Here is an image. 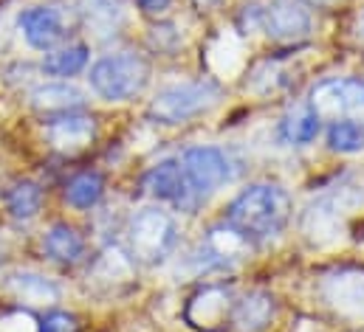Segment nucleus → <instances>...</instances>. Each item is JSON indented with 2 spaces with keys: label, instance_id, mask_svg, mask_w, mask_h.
<instances>
[{
  "label": "nucleus",
  "instance_id": "9b49d317",
  "mask_svg": "<svg viewBox=\"0 0 364 332\" xmlns=\"http://www.w3.org/2000/svg\"><path fill=\"white\" fill-rule=\"evenodd\" d=\"M48 138L57 150H82L93 141V118L82 113H63L60 118H54L48 124Z\"/></svg>",
  "mask_w": 364,
  "mask_h": 332
},
{
  "label": "nucleus",
  "instance_id": "f3484780",
  "mask_svg": "<svg viewBox=\"0 0 364 332\" xmlns=\"http://www.w3.org/2000/svg\"><path fill=\"white\" fill-rule=\"evenodd\" d=\"M226 307H229V296L223 290H218V287H206L203 293H198L192 299L186 316H189V321L195 327H212V324H218L223 319Z\"/></svg>",
  "mask_w": 364,
  "mask_h": 332
},
{
  "label": "nucleus",
  "instance_id": "dca6fc26",
  "mask_svg": "<svg viewBox=\"0 0 364 332\" xmlns=\"http://www.w3.org/2000/svg\"><path fill=\"white\" fill-rule=\"evenodd\" d=\"M43 248H46V253H48L54 262L74 265V262L82 256L85 243H82V237H80L77 228H71V226H54V228L46 234Z\"/></svg>",
  "mask_w": 364,
  "mask_h": 332
},
{
  "label": "nucleus",
  "instance_id": "20e7f679",
  "mask_svg": "<svg viewBox=\"0 0 364 332\" xmlns=\"http://www.w3.org/2000/svg\"><path fill=\"white\" fill-rule=\"evenodd\" d=\"M130 245L141 262H161L176 245V223L161 209H141L130 223Z\"/></svg>",
  "mask_w": 364,
  "mask_h": 332
},
{
  "label": "nucleus",
  "instance_id": "6e6552de",
  "mask_svg": "<svg viewBox=\"0 0 364 332\" xmlns=\"http://www.w3.org/2000/svg\"><path fill=\"white\" fill-rule=\"evenodd\" d=\"M325 299L339 316L364 321V273L362 270L331 273L325 279Z\"/></svg>",
  "mask_w": 364,
  "mask_h": 332
},
{
  "label": "nucleus",
  "instance_id": "5701e85b",
  "mask_svg": "<svg viewBox=\"0 0 364 332\" xmlns=\"http://www.w3.org/2000/svg\"><path fill=\"white\" fill-rule=\"evenodd\" d=\"M88 26L107 31L110 26H116V14H119V0H82Z\"/></svg>",
  "mask_w": 364,
  "mask_h": 332
},
{
  "label": "nucleus",
  "instance_id": "f8f14e48",
  "mask_svg": "<svg viewBox=\"0 0 364 332\" xmlns=\"http://www.w3.org/2000/svg\"><path fill=\"white\" fill-rule=\"evenodd\" d=\"M302 231L314 245H333L342 237V220L331 200L314 203L302 217Z\"/></svg>",
  "mask_w": 364,
  "mask_h": 332
},
{
  "label": "nucleus",
  "instance_id": "0eeeda50",
  "mask_svg": "<svg viewBox=\"0 0 364 332\" xmlns=\"http://www.w3.org/2000/svg\"><path fill=\"white\" fill-rule=\"evenodd\" d=\"M68 28V17L60 6H34L20 14V31L26 43L37 51H51Z\"/></svg>",
  "mask_w": 364,
  "mask_h": 332
},
{
  "label": "nucleus",
  "instance_id": "b1692460",
  "mask_svg": "<svg viewBox=\"0 0 364 332\" xmlns=\"http://www.w3.org/2000/svg\"><path fill=\"white\" fill-rule=\"evenodd\" d=\"M77 319L68 313H51L46 316V321L40 324V332H77Z\"/></svg>",
  "mask_w": 364,
  "mask_h": 332
},
{
  "label": "nucleus",
  "instance_id": "aec40b11",
  "mask_svg": "<svg viewBox=\"0 0 364 332\" xmlns=\"http://www.w3.org/2000/svg\"><path fill=\"white\" fill-rule=\"evenodd\" d=\"M105 192V180L96 175V172H82L77 175L68 186H65V200L74 206V209H91L99 203Z\"/></svg>",
  "mask_w": 364,
  "mask_h": 332
},
{
  "label": "nucleus",
  "instance_id": "f03ea898",
  "mask_svg": "<svg viewBox=\"0 0 364 332\" xmlns=\"http://www.w3.org/2000/svg\"><path fill=\"white\" fill-rule=\"evenodd\" d=\"M147 62L136 54H113V57H102L91 65L88 82L93 93L107 99V101H124L133 99L136 93H141V87L147 84Z\"/></svg>",
  "mask_w": 364,
  "mask_h": 332
},
{
  "label": "nucleus",
  "instance_id": "7ed1b4c3",
  "mask_svg": "<svg viewBox=\"0 0 364 332\" xmlns=\"http://www.w3.org/2000/svg\"><path fill=\"white\" fill-rule=\"evenodd\" d=\"M218 96H220V90L215 82L170 84L156 93V99L150 104V116L161 124H181V121L200 116L203 110H209L218 101Z\"/></svg>",
  "mask_w": 364,
  "mask_h": 332
},
{
  "label": "nucleus",
  "instance_id": "4be33fe9",
  "mask_svg": "<svg viewBox=\"0 0 364 332\" xmlns=\"http://www.w3.org/2000/svg\"><path fill=\"white\" fill-rule=\"evenodd\" d=\"M316 133H319V116L314 110H302L285 121V135L294 144H311L316 138Z\"/></svg>",
  "mask_w": 364,
  "mask_h": 332
},
{
  "label": "nucleus",
  "instance_id": "423d86ee",
  "mask_svg": "<svg viewBox=\"0 0 364 332\" xmlns=\"http://www.w3.org/2000/svg\"><path fill=\"white\" fill-rule=\"evenodd\" d=\"M181 169L186 175V183L192 186V192L198 197L212 194L215 189H220L229 177V161L220 150L215 147H192L183 153Z\"/></svg>",
  "mask_w": 364,
  "mask_h": 332
},
{
  "label": "nucleus",
  "instance_id": "412c9836",
  "mask_svg": "<svg viewBox=\"0 0 364 332\" xmlns=\"http://www.w3.org/2000/svg\"><path fill=\"white\" fill-rule=\"evenodd\" d=\"M328 147L342 155H353L364 150V130L356 121H333L328 130Z\"/></svg>",
  "mask_w": 364,
  "mask_h": 332
},
{
  "label": "nucleus",
  "instance_id": "39448f33",
  "mask_svg": "<svg viewBox=\"0 0 364 332\" xmlns=\"http://www.w3.org/2000/svg\"><path fill=\"white\" fill-rule=\"evenodd\" d=\"M314 113L322 118L339 116H362L364 118V82L356 79H328L314 87Z\"/></svg>",
  "mask_w": 364,
  "mask_h": 332
},
{
  "label": "nucleus",
  "instance_id": "bb28decb",
  "mask_svg": "<svg viewBox=\"0 0 364 332\" xmlns=\"http://www.w3.org/2000/svg\"><path fill=\"white\" fill-rule=\"evenodd\" d=\"M308 3H316V6H331V3H336V0H308Z\"/></svg>",
  "mask_w": 364,
  "mask_h": 332
},
{
  "label": "nucleus",
  "instance_id": "6ab92c4d",
  "mask_svg": "<svg viewBox=\"0 0 364 332\" xmlns=\"http://www.w3.org/2000/svg\"><path fill=\"white\" fill-rule=\"evenodd\" d=\"M40 206H43V189L31 180H20L9 192V211L14 220H31L40 211Z\"/></svg>",
  "mask_w": 364,
  "mask_h": 332
},
{
  "label": "nucleus",
  "instance_id": "2eb2a0df",
  "mask_svg": "<svg viewBox=\"0 0 364 332\" xmlns=\"http://www.w3.org/2000/svg\"><path fill=\"white\" fill-rule=\"evenodd\" d=\"M274 316V296L269 293H252L246 296L235 310V327L240 332L263 330Z\"/></svg>",
  "mask_w": 364,
  "mask_h": 332
},
{
  "label": "nucleus",
  "instance_id": "a878e982",
  "mask_svg": "<svg viewBox=\"0 0 364 332\" xmlns=\"http://www.w3.org/2000/svg\"><path fill=\"white\" fill-rule=\"evenodd\" d=\"M218 0H195V6H200V9H209V6H215Z\"/></svg>",
  "mask_w": 364,
  "mask_h": 332
},
{
  "label": "nucleus",
  "instance_id": "1a4fd4ad",
  "mask_svg": "<svg viewBox=\"0 0 364 332\" xmlns=\"http://www.w3.org/2000/svg\"><path fill=\"white\" fill-rule=\"evenodd\" d=\"M263 28L269 31L272 40L294 43V40L308 37V31H311V14L296 0H274L272 6L263 11Z\"/></svg>",
  "mask_w": 364,
  "mask_h": 332
},
{
  "label": "nucleus",
  "instance_id": "ddd939ff",
  "mask_svg": "<svg viewBox=\"0 0 364 332\" xmlns=\"http://www.w3.org/2000/svg\"><path fill=\"white\" fill-rule=\"evenodd\" d=\"M31 104L37 110H46V113H74L77 107L85 104V93L65 82L43 84L31 93Z\"/></svg>",
  "mask_w": 364,
  "mask_h": 332
},
{
  "label": "nucleus",
  "instance_id": "4468645a",
  "mask_svg": "<svg viewBox=\"0 0 364 332\" xmlns=\"http://www.w3.org/2000/svg\"><path fill=\"white\" fill-rule=\"evenodd\" d=\"M6 287L28 304H54L60 299L57 284L46 276H37V273H14V276H9Z\"/></svg>",
  "mask_w": 364,
  "mask_h": 332
},
{
  "label": "nucleus",
  "instance_id": "f257e3e1",
  "mask_svg": "<svg viewBox=\"0 0 364 332\" xmlns=\"http://www.w3.org/2000/svg\"><path fill=\"white\" fill-rule=\"evenodd\" d=\"M226 217L243 237H277L291 217V197L277 183H255L232 200Z\"/></svg>",
  "mask_w": 364,
  "mask_h": 332
},
{
  "label": "nucleus",
  "instance_id": "393cba45",
  "mask_svg": "<svg viewBox=\"0 0 364 332\" xmlns=\"http://www.w3.org/2000/svg\"><path fill=\"white\" fill-rule=\"evenodd\" d=\"M136 3H139V9L147 11V14H161L173 0H136Z\"/></svg>",
  "mask_w": 364,
  "mask_h": 332
},
{
  "label": "nucleus",
  "instance_id": "a211bd4d",
  "mask_svg": "<svg viewBox=\"0 0 364 332\" xmlns=\"http://www.w3.org/2000/svg\"><path fill=\"white\" fill-rule=\"evenodd\" d=\"M88 65V48L82 43L65 45V48H51L43 60V71L51 77H74Z\"/></svg>",
  "mask_w": 364,
  "mask_h": 332
},
{
  "label": "nucleus",
  "instance_id": "9d476101",
  "mask_svg": "<svg viewBox=\"0 0 364 332\" xmlns=\"http://www.w3.org/2000/svg\"><path fill=\"white\" fill-rule=\"evenodd\" d=\"M147 189H150V194H156L161 200H173V203H178L183 209H192L195 206L189 200L195 192L186 183V175H183L178 161H161L159 166H153V172L147 175Z\"/></svg>",
  "mask_w": 364,
  "mask_h": 332
}]
</instances>
